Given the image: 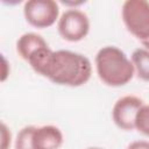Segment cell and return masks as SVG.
<instances>
[{
  "label": "cell",
  "mask_w": 149,
  "mask_h": 149,
  "mask_svg": "<svg viewBox=\"0 0 149 149\" xmlns=\"http://www.w3.org/2000/svg\"><path fill=\"white\" fill-rule=\"evenodd\" d=\"M142 45L144 47V49H147V50H149V41H147V42H144V43H142Z\"/></svg>",
  "instance_id": "obj_15"
},
{
  "label": "cell",
  "mask_w": 149,
  "mask_h": 149,
  "mask_svg": "<svg viewBox=\"0 0 149 149\" xmlns=\"http://www.w3.org/2000/svg\"><path fill=\"white\" fill-rule=\"evenodd\" d=\"M2 77H1V80L2 81H5L6 80V78H7V76H8V73H7V71H6V68H7V62H6V58L2 56Z\"/></svg>",
  "instance_id": "obj_14"
},
{
  "label": "cell",
  "mask_w": 149,
  "mask_h": 149,
  "mask_svg": "<svg viewBox=\"0 0 149 149\" xmlns=\"http://www.w3.org/2000/svg\"><path fill=\"white\" fill-rule=\"evenodd\" d=\"M12 134L5 122H1V149H9Z\"/></svg>",
  "instance_id": "obj_12"
},
{
  "label": "cell",
  "mask_w": 149,
  "mask_h": 149,
  "mask_svg": "<svg viewBox=\"0 0 149 149\" xmlns=\"http://www.w3.org/2000/svg\"><path fill=\"white\" fill-rule=\"evenodd\" d=\"M57 30L63 40L78 42L85 38L90 31L88 16L78 8L65 10L57 22Z\"/></svg>",
  "instance_id": "obj_5"
},
{
  "label": "cell",
  "mask_w": 149,
  "mask_h": 149,
  "mask_svg": "<svg viewBox=\"0 0 149 149\" xmlns=\"http://www.w3.org/2000/svg\"><path fill=\"white\" fill-rule=\"evenodd\" d=\"M44 47H48L47 41L36 33H24L16 41V51L24 61H28L35 51Z\"/></svg>",
  "instance_id": "obj_8"
},
{
  "label": "cell",
  "mask_w": 149,
  "mask_h": 149,
  "mask_svg": "<svg viewBox=\"0 0 149 149\" xmlns=\"http://www.w3.org/2000/svg\"><path fill=\"white\" fill-rule=\"evenodd\" d=\"M130 61L137 77L144 81H149V50L144 48L135 49L132 54Z\"/></svg>",
  "instance_id": "obj_9"
},
{
  "label": "cell",
  "mask_w": 149,
  "mask_h": 149,
  "mask_svg": "<svg viewBox=\"0 0 149 149\" xmlns=\"http://www.w3.org/2000/svg\"><path fill=\"white\" fill-rule=\"evenodd\" d=\"M87 149H101V148H95V147H92V148H87Z\"/></svg>",
  "instance_id": "obj_16"
},
{
  "label": "cell",
  "mask_w": 149,
  "mask_h": 149,
  "mask_svg": "<svg viewBox=\"0 0 149 149\" xmlns=\"http://www.w3.org/2000/svg\"><path fill=\"white\" fill-rule=\"evenodd\" d=\"M135 129L139 133L149 136V105L144 104L139 109L135 119Z\"/></svg>",
  "instance_id": "obj_11"
},
{
  "label": "cell",
  "mask_w": 149,
  "mask_h": 149,
  "mask_svg": "<svg viewBox=\"0 0 149 149\" xmlns=\"http://www.w3.org/2000/svg\"><path fill=\"white\" fill-rule=\"evenodd\" d=\"M122 21L127 30L141 43L149 41V2L146 0H127L121 9Z\"/></svg>",
  "instance_id": "obj_3"
},
{
  "label": "cell",
  "mask_w": 149,
  "mask_h": 149,
  "mask_svg": "<svg viewBox=\"0 0 149 149\" xmlns=\"http://www.w3.org/2000/svg\"><path fill=\"white\" fill-rule=\"evenodd\" d=\"M95 70L99 79L112 87L128 84L135 73L128 56L115 45H106L95 55Z\"/></svg>",
  "instance_id": "obj_2"
},
{
  "label": "cell",
  "mask_w": 149,
  "mask_h": 149,
  "mask_svg": "<svg viewBox=\"0 0 149 149\" xmlns=\"http://www.w3.org/2000/svg\"><path fill=\"white\" fill-rule=\"evenodd\" d=\"M126 149H149V141H144V140L133 141L132 143L128 144Z\"/></svg>",
  "instance_id": "obj_13"
},
{
  "label": "cell",
  "mask_w": 149,
  "mask_h": 149,
  "mask_svg": "<svg viewBox=\"0 0 149 149\" xmlns=\"http://www.w3.org/2000/svg\"><path fill=\"white\" fill-rule=\"evenodd\" d=\"M143 105V100L133 94L119 98L112 108V118L116 127L122 130L135 129L136 114Z\"/></svg>",
  "instance_id": "obj_6"
},
{
  "label": "cell",
  "mask_w": 149,
  "mask_h": 149,
  "mask_svg": "<svg viewBox=\"0 0 149 149\" xmlns=\"http://www.w3.org/2000/svg\"><path fill=\"white\" fill-rule=\"evenodd\" d=\"M35 129V126H26L19 130L15 139V149H35L33 142Z\"/></svg>",
  "instance_id": "obj_10"
},
{
  "label": "cell",
  "mask_w": 149,
  "mask_h": 149,
  "mask_svg": "<svg viewBox=\"0 0 149 149\" xmlns=\"http://www.w3.org/2000/svg\"><path fill=\"white\" fill-rule=\"evenodd\" d=\"M27 62L35 72L63 86H81L92 74V64L86 56L71 50L55 51L49 45L35 51Z\"/></svg>",
  "instance_id": "obj_1"
},
{
  "label": "cell",
  "mask_w": 149,
  "mask_h": 149,
  "mask_svg": "<svg viewBox=\"0 0 149 149\" xmlns=\"http://www.w3.org/2000/svg\"><path fill=\"white\" fill-rule=\"evenodd\" d=\"M23 15L30 26L38 29L49 28L58 21L59 7L54 0H29L24 2Z\"/></svg>",
  "instance_id": "obj_4"
},
{
  "label": "cell",
  "mask_w": 149,
  "mask_h": 149,
  "mask_svg": "<svg viewBox=\"0 0 149 149\" xmlns=\"http://www.w3.org/2000/svg\"><path fill=\"white\" fill-rule=\"evenodd\" d=\"M63 141L64 136L62 130L54 125L36 127L33 136L35 149H59Z\"/></svg>",
  "instance_id": "obj_7"
}]
</instances>
